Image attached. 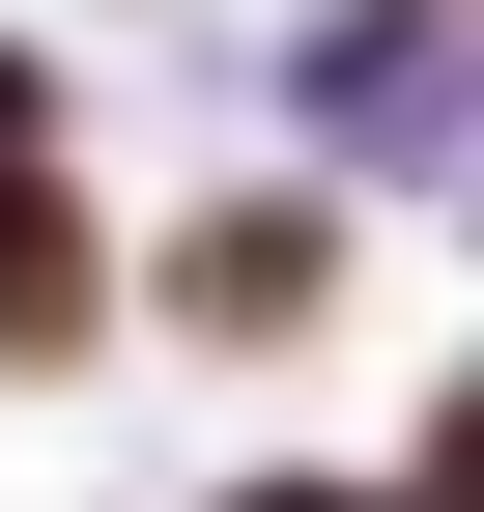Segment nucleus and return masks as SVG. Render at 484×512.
Masks as SVG:
<instances>
[{"label": "nucleus", "mask_w": 484, "mask_h": 512, "mask_svg": "<svg viewBox=\"0 0 484 512\" xmlns=\"http://www.w3.org/2000/svg\"><path fill=\"white\" fill-rule=\"evenodd\" d=\"M285 143L342 200H456L484 171V0H314L285 29Z\"/></svg>", "instance_id": "1"}, {"label": "nucleus", "mask_w": 484, "mask_h": 512, "mask_svg": "<svg viewBox=\"0 0 484 512\" xmlns=\"http://www.w3.org/2000/svg\"><path fill=\"white\" fill-rule=\"evenodd\" d=\"M143 313H171L200 370H314V342H342V171H314V143L200 171V200L143 228Z\"/></svg>", "instance_id": "2"}, {"label": "nucleus", "mask_w": 484, "mask_h": 512, "mask_svg": "<svg viewBox=\"0 0 484 512\" xmlns=\"http://www.w3.org/2000/svg\"><path fill=\"white\" fill-rule=\"evenodd\" d=\"M114 313H143V256H114L86 143H0V370H114Z\"/></svg>", "instance_id": "3"}, {"label": "nucleus", "mask_w": 484, "mask_h": 512, "mask_svg": "<svg viewBox=\"0 0 484 512\" xmlns=\"http://www.w3.org/2000/svg\"><path fill=\"white\" fill-rule=\"evenodd\" d=\"M371 512H484V370H456V399H428V456H399Z\"/></svg>", "instance_id": "4"}, {"label": "nucleus", "mask_w": 484, "mask_h": 512, "mask_svg": "<svg viewBox=\"0 0 484 512\" xmlns=\"http://www.w3.org/2000/svg\"><path fill=\"white\" fill-rule=\"evenodd\" d=\"M0 143H57V57H29V29H0Z\"/></svg>", "instance_id": "5"}, {"label": "nucleus", "mask_w": 484, "mask_h": 512, "mask_svg": "<svg viewBox=\"0 0 484 512\" xmlns=\"http://www.w3.org/2000/svg\"><path fill=\"white\" fill-rule=\"evenodd\" d=\"M228 512H371V484H228Z\"/></svg>", "instance_id": "6"}, {"label": "nucleus", "mask_w": 484, "mask_h": 512, "mask_svg": "<svg viewBox=\"0 0 484 512\" xmlns=\"http://www.w3.org/2000/svg\"><path fill=\"white\" fill-rule=\"evenodd\" d=\"M456 228H484V171H456Z\"/></svg>", "instance_id": "7"}]
</instances>
